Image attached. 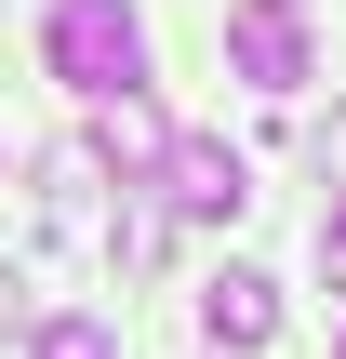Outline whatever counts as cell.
I'll return each instance as SVG.
<instances>
[{
    "mask_svg": "<svg viewBox=\"0 0 346 359\" xmlns=\"http://www.w3.org/2000/svg\"><path fill=\"white\" fill-rule=\"evenodd\" d=\"M80 147H93L120 187H147V173H160V147H173V120H160V107H147V80H133V93H93V133H80Z\"/></svg>",
    "mask_w": 346,
    "mask_h": 359,
    "instance_id": "277c9868",
    "label": "cell"
},
{
    "mask_svg": "<svg viewBox=\"0 0 346 359\" xmlns=\"http://www.w3.org/2000/svg\"><path fill=\"white\" fill-rule=\"evenodd\" d=\"M320 280H333V293H346V200H333V213H320Z\"/></svg>",
    "mask_w": 346,
    "mask_h": 359,
    "instance_id": "ba28073f",
    "label": "cell"
},
{
    "mask_svg": "<svg viewBox=\"0 0 346 359\" xmlns=\"http://www.w3.org/2000/svg\"><path fill=\"white\" fill-rule=\"evenodd\" d=\"M40 67H53L67 93H133V80H147L133 0H53V13H40Z\"/></svg>",
    "mask_w": 346,
    "mask_h": 359,
    "instance_id": "6da1fadb",
    "label": "cell"
},
{
    "mask_svg": "<svg viewBox=\"0 0 346 359\" xmlns=\"http://www.w3.org/2000/svg\"><path fill=\"white\" fill-rule=\"evenodd\" d=\"M13 320H27V280H13V266H0V346H13Z\"/></svg>",
    "mask_w": 346,
    "mask_h": 359,
    "instance_id": "9c48e42d",
    "label": "cell"
},
{
    "mask_svg": "<svg viewBox=\"0 0 346 359\" xmlns=\"http://www.w3.org/2000/svg\"><path fill=\"white\" fill-rule=\"evenodd\" d=\"M333 359H346V333H333Z\"/></svg>",
    "mask_w": 346,
    "mask_h": 359,
    "instance_id": "30bf717a",
    "label": "cell"
},
{
    "mask_svg": "<svg viewBox=\"0 0 346 359\" xmlns=\"http://www.w3.org/2000/svg\"><path fill=\"white\" fill-rule=\"evenodd\" d=\"M27 359H120V333L80 320V306H53V320H27Z\"/></svg>",
    "mask_w": 346,
    "mask_h": 359,
    "instance_id": "8992f818",
    "label": "cell"
},
{
    "mask_svg": "<svg viewBox=\"0 0 346 359\" xmlns=\"http://www.w3.org/2000/svg\"><path fill=\"white\" fill-rule=\"evenodd\" d=\"M307 160H320V173L346 187V107H333V120H307Z\"/></svg>",
    "mask_w": 346,
    "mask_h": 359,
    "instance_id": "52a82bcc",
    "label": "cell"
},
{
    "mask_svg": "<svg viewBox=\"0 0 346 359\" xmlns=\"http://www.w3.org/2000/svg\"><path fill=\"white\" fill-rule=\"evenodd\" d=\"M200 333H213L227 359H253L267 333H280V280H253V266H213V280H200Z\"/></svg>",
    "mask_w": 346,
    "mask_h": 359,
    "instance_id": "5b68a950",
    "label": "cell"
},
{
    "mask_svg": "<svg viewBox=\"0 0 346 359\" xmlns=\"http://www.w3.org/2000/svg\"><path fill=\"white\" fill-rule=\"evenodd\" d=\"M227 67H240L253 93H293V80H307V13H293V0H227Z\"/></svg>",
    "mask_w": 346,
    "mask_h": 359,
    "instance_id": "3957f363",
    "label": "cell"
},
{
    "mask_svg": "<svg viewBox=\"0 0 346 359\" xmlns=\"http://www.w3.org/2000/svg\"><path fill=\"white\" fill-rule=\"evenodd\" d=\"M147 187H160V213H200V226H227V213L253 200V160H240V147H213V133H173Z\"/></svg>",
    "mask_w": 346,
    "mask_h": 359,
    "instance_id": "7a4b0ae2",
    "label": "cell"
}]
</instances>
